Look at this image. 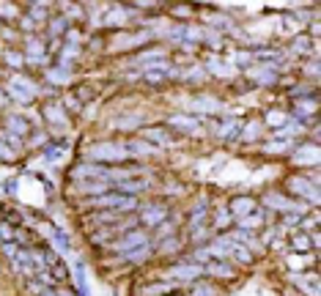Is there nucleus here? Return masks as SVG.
Returning <instances> with one entry per match:
<instances>
[{
  "instance_id": "f257e3e1",
  "label": "nucleus",
  "mask_w": 321,
  "mask_h": 296,
  "mask_svg": "<svg viewBox=\"0 0 321 296\" xmlns=\"http://www.w3.org/2000/svg\"><path fill=\"white\" fill-rule=\"evenodd\" d=\"M126 148L124 143H96L85 151L88 162H126Z\"/></svg>"
},
{
  "instance_id": "f03ea898",
  "label": "nucleus",
  "mask_w": 321,
  "mask_h": 296,
  "mask_svg": "<svg viewBox=\"0 0 321 296\" xmlns=\"http://www.w3.org/2000/svg\"><path fill=\"white\" fill-rule=\"evenodd\" d=\"M88 206L102 208V211H113V208H118V211H132V208H137V200L132 195H121V192L110 195V192H104V195L91 197Z\"/></svg>"
},
{
  "instance_id": "7ed1b4c3",
  "label": "nucleus",
  "mask_w": 321,
  "mask_h": 296,
  "mask_svg": "<svg viewBox=\"0 0 321 296\" xmlns=\"http://www.w3.org/2000/svg\"><path fill=\"white\" fill-rule=\"evenodd\" d=\"M264 203L269 208H275V211H283V214H305V203H296V200H288L285 195H277V192H266L264 195Z\"/></svg>"
},
{
  "instance_id": "20e7f679",
  "label": "nucleus",
  "mask_w": 321,
  "mask_h": 296,
  "mask_svg": "<svg viewBox=\"0 0 321 296\" xmlns=\"http://www.w3.org/2000/svg\"><path fill=\"white\" fill-rule=\"evenodd\" d=\"M148 244V233H143V230H129V236H124V239H118L113 244V249H118V252H132L135 247H145Z\"/></svg>"
},
{
  "instance_id": "39448f33",
  "label": "nucleus",
  "mask_w": 321,
  "mask_h": 296,
  "mask_svg": "<svg viewBox=\"0 0 321 296\" xmlns=\"http://www.w3.org/2000/svg\"><path fill=\"white\" fill-rule=\"evenodd\" d=\"M143 140L145 143H151V146H154L156 151L159 148H168V146H173V137H171V132L168 129H159V126H151V129H145L143 132Z\"/></svg>"
},
{
  "instance_id": "423d86ee",
  "label": "nucleus",
  "mask_w": 321,
  "mask_h": 296,
  "mask_svg": "<svg viewBox=\"0 0 321 296\" xmlns=\"http://www.w3.org/2000/svg\"><path fill=\"white\" fill-rule=\"evenodd\" d=\"M288 189L302 197H307L310 203H318V189L313 187L310 181H305V178H288Z\"/></svg>"
},
{
  "instance_id": "0eeeda50",
  "label": "nucleus",
  "mask_w": 321,
  "mask_h": 296,
  "mask_svg": "<svg viewBox=\"0 0 321 296\" xmlns=\"http://www.w3.org/2000/svg\"><path fill=\"white\" fill-rule=\"evenodd\" d=\"M253 211H255V200H253V197H233L231 206H228V214H231V217H236V219L247 217V214H253Z\"/></svg>"
},
{
  "instance_id": "6e6552de",
  "label": "nucleus",
  "mask_w": 321,
  "mask_h": 296,
  "mask_svg": "<svg viewBox=\"0 0 321 296\" xmlns=\"http://www.w3.org/2000/svg\"><path fill=\"white\" fill-rule=\"evenodd\" d=\"M165 217H168V206H162V203H159V206H148V208H145V211L140 214V222L154 228V225L165 222Z\"/></svg>"
},
{
  "instance_id": "1a4fd4ad",
  "label": "nucleus",
  "mask_w": 321,
  "mask_h": 296,
  "mask_svg": "<svg viewBox=\"0 0 321 296\" xmlns=\"http://www.w3.org/2000/svg\"><path fill=\"white\" fill-rule=\"evenodd\" d=\"M148 187V181H140V178H124V181H115V189H118L121 195H132L135 197L140 189Z\"/></svg>"
},
{
  "instance_id": "9d476101",
  "label": "nucleus",
  "mask_w": 321,
  "mask_h": 296,
  "mask_svg": "<svg viewBox=\"0 0 321 296\" xmlns=\"http://www.w3.org/2000/svg\"><path fill=\"white\" fill-rule=\"evenodd\" d=\"M171 126H179L182 132H187V135H198V132H201L198 121L190 118V115H171Z\"/></svg>"
},
{
  "instance_id": "9b49d317",
  "label": "nucleus",
  "mask_w": 321,
  "mask_h": 296,
  "mask_svg": "<svg viewBox=\"0 0 321 296\" xmlns=\"http://www.w3.org/2000/svg\"><path fill=\"white\" fill-rule=\"evenodd\" d=\"M250 77L261 80V83H275V63H261V66L250 69Z\"/></svg>"
},
{
  "instance_id": "f8f14e48",
  "label": "nucleus",
  "mask_w": 321,
  "mask_h": 296,
  "mask_svg": "<svg viewBox=\"0 0 321 296\" xmlns=\"http://www.w3.org/2000/svg\"><path fill=\"white\" fill-rule=\"evenodd\" d=\"M206 214H209L206 200H198V206L192 208V214H190V228L201 230V228H203V222H206Z\"/></svg>"
},
{
  "instance_id": "ddd939ff",
  "label": "nucleus",
  "mask_w": 321,
  "mask_h": 296,
  "mask_svg": "<svg viewBox=\"0 0 321 296\" xmlns=\"http://www.w3.org/2000/svg\"><path fill=\"white\" fill-rule=\"evenodd\" d=\"M192 110H195V113H217V110H223V104L212 96H201L192 102Z\"/></svg>"
},
{
  "instance_id": "4468645a",
  "label": "nucleus",
  "mask_w": 321,
  "mask_h": 296,
  "mask_svg": "<svg viewBox=\"0 0 321 296\" xmlns=\"http://www.w3.org/2000/svg\"><path fill=\"white\" fill-rule=\"evenodd\" d=\"M236 222H239V230H253V228H261V225H264V211H253V214H247V217L236 219Z\"/></svg>"
},
{
  "instance_id": "2eb2a0df",
  "label": "nucleus",
  "mask_w": 321,
  "mask_h": 296,
  "mask_svg": "<svg viewBox=\"0 0 321 296\" xmlns=\"http://www.w3.org/2000/svg\"><path fill=\"white\" fill-rule=\"evenodd\" d=\"M6 126H9L6 132H11V135H17V137H25V135H28V129H31V126H28L25 121L20 118V115H9Z\"/></svg>"
},
{
  "instance_id": "dca6fc26",
  "label": "nucleus",
  "mask_w": 321,
  "mask_h": 296,
  "mask_svg": "<svg viewBox=\"0 0 321 296\" xmlns=\"http://www.w3.org/2000/svg\"><path fill=\"white\" fill-rule=\"evenodd\" d=\"M44 113H47V118H50L52 124H66V113H63V107L58 102H50L44 107Z\"/></svg>"
},
{
  "instance_id": "f3484780",
  "label": "nucleus",
  "mask_w": 321,
  "mask_h": 296,
  "mask_svg": "<svg viewBox=\"0 0 321 296\" xmlns=\"http://www.w3.org/2000/svg\"><path fill=\"white\" fill-rule=\"evenodd\" d=\"M126 154H137V156H143V154H154V146L151 143H145V140H132V143H126Z\"/></svg>"
},
{
  "instance_id": "a211bd4d",
  "label": "nucleus",
  "mask_w": 321,
  "mask_h": 296,
  "mask_svg": "<svg viewBox=\"0 0 321 296\" xmlns=\"http://www.w3.org/2000/svg\"><path fill=\"white\" fill-rule=\"evenodd\" d=\"M80 189H83L85 195H104L107 192V181H102V178H96V181H88V184H80Z\"/></svg>"
},
{
  "instance_id": "6ab92c4d",
  "label": "nucleus",
  "mask_w": 321,
  "mask_h": 296,
  "mask_svg": "<svg viewBox=\"0 0 321 296\" xmlns=\"http://www.w3.org/2000/svg\"><path fill=\"white\" fill-rule=\"evenodd\" d=\"M198 274H201L198 266H176V269H171V277H176V280H190V277H198Z\"/></svg>"
},
{
  "instance_id": "aec40b11",
  "label": "nucleus",
  "mask_w": 321,
  "mask_h": 296,
  "mask_svg": "<svg viewBox=\"0 0 321 296\" xmlns=\"http://www.w3.org/2000/svg\"><path fill=\"white\" fill-rule=\"evenodd\" d=\"M28 58H31V61H42L44 63V42L28 39Z\"/></svg>"
},
{
  "instance_id": "412c9836",
  "label": "nucleus",
  "mask_w": 321,
  "mask_h": 296,
  "mask_svg": "<svg viewBox=\"0 0 321 296\" xmlns=\"http://www.w3.org/2000/svg\"><path fill=\"white\" fill-rule=\"evenodd\" d=\"M11 85H14V88H25V94H36L39 91V85L36 83H31V80L28 77H22V74H17V77H11Z\"/></svg>"
},
{
  "instance_id": "4be33fe9",
  "label": "nucleus",
  "mask_w": 321,
  "mask_h": 296,
  "mask_svg": "<svg viewBox=\"0 0 321 296\" xmlns=\"http://www.w3.org/2000/svg\"><path fill=\"white\" fill-rule=\"evenodd\" d=\"M239 132V121L236 118H228L223 126H217V137H231V135H236Z\"/></svg>"
},
{
  "instance_id": "5701e85b",
  "label": "nucleus",
  "mask_w": 321,
  "mask_h": 296,
  "mask_svg": "<svg viewBox=\"0 0 321 296\" xmlns=\"http://www.w3.org/2000/svg\"><path fill=\"white\" fill-rule=\"evenodd\" d=\"M206 271H209V274H217V277H231L233 274V269H231L228 263H214V260L209 263Z\"/></svg>"
},
{
  "instance_id": "b1692460",
  "label": "nucleus",
  "mask_w": 321,
  "mask_h": 296,
  "mask_svg": "<svg viewBox=\"0 0 321 296\" xmlns=\"http://www.w3.org/2000/svg\"><path fill=\"white\" fill-rule=\"evenodd\" d=\"M126 17H129V11H126V9H113L107 17H104V22H107V25H118V22H124Z\"/></svg>"
},
{
  "instance_id": "393cba45",
  "label": "nucleus",
  "mask_w": 321,
  "mask_h": 296,
  "mask_svg": "<svg viewBox=\"0 0 321 296\" xmlns=\"http://www.w3.org/2000/svg\"><path fill=\"white\" fill-rule=\"evenodd\" d=\"M50 33H52V36H61V33H66V17H55V20L50 22Z\"/></svg>"
},
{
  "instance_id": "a878e982",
  "label": "nucleus",
  "mask_w": 321,
  "mask_h": 296,
  "mask_svg": "<svg viewBox=\"0 0 321 296\" xmlns=\"http://www.w3.org/2000/svg\"><path fill=\"white\" fill-rule=\"evenodd\" d=\"M258 132H261V124H258V121H250V124L244 126V132H242V140H255Z\"/></svg>"
},
{
  "instance_id": "bb28decb",
  "label": "nucleus",
  "mask_w": 321,
  "mask_h": 296,
  "mask_svg": "<svg viewBox=\"0 0 321 296\" xmlns=\"http://www.w3.org/2000/svg\"><path fill=\"white\" fill-rule=\"evenodd\" d=\"M80 55V50H77V44H69V47H63V55H61V61H63V66H69V63L74 61V58Z\"/></svg>"
},
{
  "instance_id": "cd10ccee",
  "label": "nucleus",
  "mask_w": 321,
  "mask_h": 296,
  "mask_svg": "<svg viewBox=\"0 0 321 296\" xmlns=\"http://www.w3.org/2000/svg\"><path fill=\"white\" fill-rule=\"evenodd\" d=\"M209 69H212L214 74H231V69L225 66V63L220 61V58H212V61H209Z\"/></svg>"
},
{
  "instance_id": "c85d7f7f",
  "label": "nucleus",
  "mask_w": 321,
  "mask_h": 296,
  "mask_svg": "<svg viewBox=\"0 0 321 296\" xmlns=\"http://www.w3.org/2000/svg\"><path fill=\"white\" fill-rule=\"evenodd\" d=\"M228 222H231V214L225 211V208H223V211H217V214H214V228H225Z\"/></svg>"
},
{
  "instance_id": "c756f323",
  "label": "nucleus",
  "mask_w": 321,
  "mask_h": 296,
  "mask_svg": "<svg viewBox=\"0 0 321 296\" xmlns=\"http://www.w3.org/2000/svg\"><path fill=\"white\" fill-rule=\"evenodd\" d=\"M140 121H143V115H135V118H121L118 121V129H135Z\"/></svg>"
},
{
  "instance_id": "7c9ffc66",
  "label": "nucleus",
  "mask_w": 321,
  "mask_h": 296,
  "mask_svg": "<svg viewBox=\"0 0 321 296\" xmlns=\"http://www.w3.org/2000/svg\"><path fill=\"white\" fill-rule=\"evenodd\" d=\"M11 96H14L17 99V102H20V104H31V94H25V91H20V88H14V85H11Z\"/></svg>"
},
{
  "instance_id": "2f4dec72",
  "label": "nucleus",
  "mask_w": 321,
  "mask_h": 296,
  "mask_svg": "<svg viewBox=\"0 0 321 296\" xmlns=\"http://www.w3.org/2000/svg\"><path fill=\"white\" fill-rule=\"evenodd\" d=\"M148 252H151V247L145 244V247H140V249H132V252H126V258H129V260H143Z\"/></svg>"
},
{
  "instance_id": "473e14b6",
  "label": "nucleus",
  "mask_w": 321,
  "mask_h": 296,
  "mask_svg": "<svg viewBox=\"0 0 321 296\" xmlns=\"http://www.w3.org/2000/svg\"><path fill=\"white\" fill-rule=\"evenodd\" d=\"M168 291H173V285H151V288H145V296H159V293H168Z\"/></svg>"
},
{
  "instance_id": "72a5a7b5",
  "label": "nucleus",
  "mask_w": 321,
  "mask_h": 296,
  "mask_svg": "<svg viewBox=\"0 0 321 296\" xmlns=\"http://www.w3.org/2000/svg\"><path fill=\"white\" fill-rule=\"evenodd\" d=\"M31 17H33V20H44V17H47L44 3H33V6H31Z\"/></svg>"
},
{
  "instance_id": "f704fd0d",
  "label": "nucleus",
  "mask_w": 321,
  "mask_h": 296,
  "mask_svg": "<svg viewBox=\"0 0 321 296\" xmlns=\"http://www.w3.org/2000/svg\"><path fill=\"white\" fill-rule=\"evenodd\" d=\"M47 80H52V83H58V80H61V83H66V80H69V72H61V69H52V72L47 74Z\"/></svg>"
},
{
  "instance_id": "c9c22d12",
  "label": "nucleus",
  "mask_w": 321,
  "mask_h": 296,
  "mask_svg": "<svg viewBox=\"0 0 321 296\" xmlns=\"http://www.w3.org/2000/svg\"><path fill=\"white\" fill-rule=\"evenodd\" d=\"M0 159H3V162H11V159H14V151L6 146L3 140H0Z\"/></svg>"
},
{
  "instance_id": "e433bc0d",
  "label": "nucleus",
  "mask_w": 321,
  "mask_h": 296,
  "mask_svg": "<svg viewBox=\"0 0 321 296\" xmlns=\"http://www.w3.org/2000/svg\"><path fill=\"white\" fill-rule=\"evenodd\" d=\"M6 61H9L11 66H22V61H25V58H22L20 52H6Z\"/></svg>"
},
{
  "instance_id": "4c0bfd02",
  "label": "nucleus",
  "mask_w": 321,
  "mask_h": 296,
  "mask_svg": "<svg viewBox=\"0 0 321 296\" xmlns=\"http://www.w3.org/2000/svg\"><path fill=\"white\" fill-rule=\"evenodd\" d=\"M307 247H310V244H307L305 236H294V249H296V252H305Z\"/></svg>"
},
{
  "instance_id": "58836bf2",
  "label": "nucleus",
  "mask_w": 321,
  "mask_h": 296,
  "mask_svg": "<svg viewBox=\"0 0 321 296\" xmlns=\"http://www.w3.org/2000/svg\"><path fill=\"white\" fill-rule=\"evenodd\" d=\"M285 121H288V115H283V113H269V124H272V126L285 124Z\"/></svg>"
},
{
  "instance_id": "ea45409f",
  "label": "nucleus",
  "mask_w": 321,
  "mask_h": 296,
  "mask_svg": "<svg viewBox=\"0 0 321 296\" xmlns=\"http://www.w3.org/2000/svg\"><path fill=\"white\" fill-rule=\"evenodd\" d=\"M162 225V228H159V233H156V236H159V239H162V236H165V233H173V219H171V222H168V219H165V222H159Z\"/></svg>"
},
{
  "instance_id": "a19ab883",
  "label": "nucleus",
  "mask_w": 321,
  "mask_h": 296,
  "mask_svg": "<svg viewBox=\"0 0 321 296\" xmlns=\"http://www.w3.org/2000/svg\"><path fill=\"white\" fill-rule=\"evenodd\" d=\"M294 52H307V42H305V39H296V42H294Z\"/></svg>"
},
{
  "instance_id": "79ce46f5",
  "label": "nucleus",
  "mask_w": 321,
  "mask_h": 296,
  "mask_svg": "<svg viewBox=\"0 0 321 296\" xmlns=\"http://www.w3.org/2000/svg\"><path fill=\"white\" fill-rule=\"evenodd\" d=\"M195 293H198V296H214V291H212L209 285H198V288H195Z\"/></svg>"
},
{
  "instance_id": "37998d69",
  "label": "nucleus",
  "mask_w": 321,
  "mask_h": 296,
  "mask_svg": "<svg viewBox=\"0 0 321 296\" xmlns=\"http://www.w3.org/2000/svg\"><path fill=\"white\" fill-rule=\"evenodd\" d=\"M0 14H3V17H17V11L11 9L9 3H3V6H0Z\"/></svg>"
},
{
  "instance_id": "c03bdc74",
  "label": "nucleus",
  "mask_w": 321,
  "mask_h": 296,
  "mask_svg": "<svg viewBox=\"0 0 321 296\" xmlns=\"http://www.w3.org/2000/svg\"><path fill=\"white\" fill-rule=\"evenodd\" d=\"M288 146H285V143H269V146H266V151H285Z\"/></svg>"
},
{
  "instance_id": "a18cd8bd",
  "label": "nucleus",
  "mask_w": 321,
  "mask_h": 296,
  "mask_svg": "<svg viewBox=\"0 0 321 296\" xmlns=\"http://www.w3.org/2000/svg\"><path fill=\"white\" fill-rule=\"evenodd\" d=\"M162 249H165V252H171V249H176V239H168L165 244H162Z\"/></svg>"
},
{
  "instance_id": "49530a36",
  "label": "nucleus",
  "mask_w": 321,
  "mask_h": 296,
  "mask_svg": "<svg viewBox=\"0 0 321 296\" xmlns=\"http://www.w3.org/2000/svg\"><path fill=\"white\" fill-rule=\"evenodd\" d=\"M296 219H302V217H299V214H285V225H294V222H296Z\"/></svg>"
},
{
  "instance_id": "de8ad7c7",
  "label": "nucleus",
  "mask_w": 321,
  "mask_h": 296,
  "mask_svg": "<svg viewBox=\"0 0 321 296\" xmlns=\"http://www.w3.org/2000/svg\"><path fill=\"white\" fill-rule=\"evenodd\" d=\"M22 28H25V31H33V20H22Z\"/></svg>"
}]
</instances>
